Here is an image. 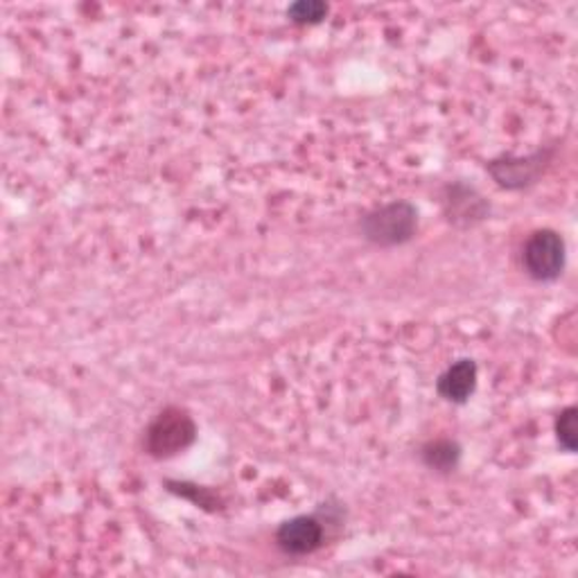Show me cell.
Returning a JSON list of instances; mask_svg holds the SVG:
<instances>
[{
    "label": "cell",
    "instance_id": "obj_1",
    "mask_svg": "<svg viewBox=\"0 0 578 578\" xmlns=\"http://www.w3.org/2000/svg\"><path fill=\"white\" fill-rule=\"evenodd\" d=\"M362 235L377 247H398L409 243L418 228V211L411 202H392L371 213L360 222Z\"/></svg>",
    "mask_w": 578,
    "mask_h": 578
},
{
    "label": "cell",
    "instance_id": "obj_2",
    "mask_svg": "<svg viewBox=\"0 0 578 578\" xmlns=\"http://www.w3.org/2000/svg\"><path fill=\"white\" fill-rule=\"evenodd\" d=\"M197 439V425L181 407L163 409L144 431V450L154 459H170L185 452Z\"/></svg>",
    "mask_w": 578,
    "mask_h": 578
},
{
    "label": "cell",
    "instance_id": "obj_3",
    "mask_svg": "<svg viewBox=\"0 0 578 578\" xmlns=\"http://www.w3.org/2000/svg\"><path fill=\"white\" fill-rule=\"evenodd\" d=\"M567 260L565 239L560 233L552 228H540L534 235H528L522 249L524 271L538 282H552L563 276Z\"/></svg>",
    "mask_w": 578,
    "mask_h": 578
},
{
    "label": "cell",
    "instance_id": "obj_4",
    "mask_svg": "<svg viewBox=\"0 0 578 578\" xmlns=\"http://www.w3.org/2000/svg\"><path fill=\"white\" fill-rule=\"evenodd\" d=\"M552 157H554V150L543 148V150H536L534 154H526V157L495 159L486 165V170L497 181V185H502L506 190H522V188L534 185L543 176V172L552 163Z\"/></svg>",
    "mask_w": 578,
    "mask_h": 578
},
{
    "label": "cell",
    "instance_id": "obj_5",
    "mask_svg": "<svg viewBox=\"0 0 578 578\" xmlns=\"http://www.w3.org/2000/svg\"><path fill=\"white\" fill-rule=\"evenodd\" d=\"M325 526L317 515H297L285 520L276 532V545L287 556H308L323 545Z\"/></svg>",
    "mask_w": 578,
    "mask_h": 578
},
{
    "label": "cell",
    "instance_id": "obj_6",
    "mask_svg": "<svg viewBox=\"0 0 578 578\" xmlns=\"http://www.w3.org/2000/svg\"><path fill=\"white\" fill-rule=\"evenodd\" d=\"M446 215L454 226H474L491 213L489 202L465 183H450L446 188Z\"/></svg>",
    "mask_w": 578,
    "mask_h": 578
},
{
    "label": "cell",
    "instance_id": "obj_7",
    "mask_svg": "<svg viewBox=\"0 0 578 578\" xmlns=\"http://www.w3.org/2000/svg\"><path fill=\"white\" fill-rule=\"evenodd\" d=\"M477 362L474 360H459L452 366H448L439 379H437V394L454 405H463L470 400V396L477 389Z\"/></svg>",
    "mask_w": 578,
    "mask_h": 578
},
{
    "label": "cell",
    "instance_id": "obj_8",
    "mask_svg": "<svg viewBox=\"0 0 578 578\" xmlns=\"http://www.w3.org/2000/svg\"><path fill=\"white\" fill-rule=\"evenodd\" d=\"M420 459L429 470L452 472L461 461V446L452 439H437L422 446Z\"/></svg>",
    "mask_w": 578,
    "mask_h": 578
},
{
    "label": "cell",
    "instance_id": "obj_9",
    "mask_svg": "<svg viewBox=\"0 0 578 578\" xmlns=\"http://www.w3.org/2000/svg\"><path fill=\"white\" fill-rule=\"evenodd\" d=\"M330 8L323 0H299V3L287 8L289 21H295L299 25H317L328 17Z\"/></svg>",
    "mask_w": 578,
    "mask_h": 578
},
{
    "label": "cell",
    "instance_id": "obj_10",
    "mask_svg": "<svg viewBox=\"0 0 578 578\" xmlns=\"http://www.w3.org/2000/svg\"><path fill=\"white\" fill-rule=\"evenodd\" d=\"M578 409L567 407L556 418V439L565 452H576V439H578V427H576Z\"/></svg>",
    "mask_w": 578,
    "mask_h": 578
},
{
    "label": "cell",
    "instance_id": "obj_11",
    "mask_svg": "<svg viewBox=\"0 0 578 578\" xmlns=\"http://www.w3.org/2000/svg\"><path fill=\"white\" fill-rule=\"evenodd\" d=\"M168 486H172V489H170L172 493H179V495H183V497H188V500H195V502L202 504V506H213V504H215V497L208 495L206 489L190 486V484H174V481H168Z\"/></svg>",
    "mask_w": 578,
    "mask_h": 578
}]
</instances>
